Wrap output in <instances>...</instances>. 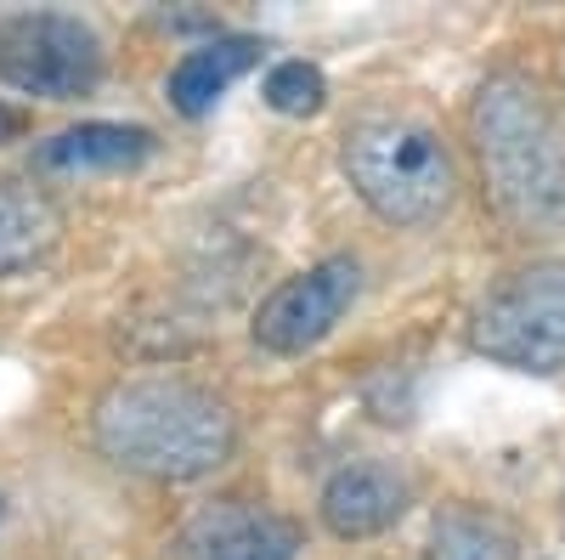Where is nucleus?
Instances as JSON below:
<instances>
[{"label":"nucleus","instance_id":"8","mask_svg":"<svg viewBox=\"0 0 565 560\" xmlns=\"http://www.w3.org/2000/svg\"><path fill=\"white\" fill-rule=\"evenodd\" d=\"M407 516V476H396L391 464H345L322 487V521L334 538H380Z\"/></svg>","mask_w":565,"mask_h":560},{"label":"nucleus","instance_id":"14","mask_svg":"<svg viewBox=\"0 0 565 560\" xmlns=\"http://www.w3.org/2000/svg\"><path fill=\"white\" fill-rule=\"evenodd\" d=\"M23 130H29V114H23V108H7V103H0V142H18Z\"/></svg>","mask_w":565,"mask_h":560},{"label":"nucleus","instance_id":"9","mask_svg":"<svg viewBox=\"0 0 565 560\" xmlns=\"http://www.w3.org/2000/svg\"><path fill=\"white\" fill-rule=\"evenodd\" d=\"M260 52L266 45L255 40V34H221V40H204V45H193L175 68H170V80H164V97H170V108L175 114H186V119H204L226 91H232V80H244L255 63H260Z\"/></svg>","mask_w":565,"mask_h":560},{"label":"nucleus","instance_id":"12","mask_svg":"<svg viewBox=\"0 0 565 560\" xmlns=\"http://www.w3.org/2000/svg\"><path fill=\"white\" fill-rule=\"evenodd\" d=\"M424 560H521V543H514V532L498 516L458 504V509H441L436 516Z\"/></svg>","mask_w":565,"mask_h":560},{"label":"nucleus","instance_id":"3","mask_svg":"<svg viewBox=\"0 0 565 560\" xmlns=\"http://www.w3.org/2000/svg\"><path fill=\"white\" fill-rule=\"evenodd\" d=\"M340 165L362 193V204L391 226L441 221L458 193L447 142L430 125L402 119V114H373V119L351 125Z\"/></svg>","mask_w":565,"mask_h":560},{"label":"nucleus","instance_id":"5","mask_svg":"<svg viewBox=\"0 0 565 560\" xmlns=\"http://www.w3.org/2000/svg\"><path fill=\"white\" fill-rule=\"evenodd\" d=\"M0 80L23 97H90L103 80V40L68 12H18L0 23Z\"/></svg>","mask_w":565,"mask_h":560},{"label":"nucleus","instance_id":"2","mask_svg":"<svg viewBox=\"0 0 565 560\" xmlns=\"http://www.w3.org/2000/svg\"><path fill=\"white\" fill-rule=\"evenodd\" d=\"M487 193L514 232H554L565 215V130L526 74H492L469 108Z\"/></svg>","mask_w":565,"mask_h":560},{"label":"nucleus","instance_id":"4","mask_svg":"<svg viewBox=\"0 0 565 560\" xmlns=\"http://www.w3.org/2000/svg\"><path fill=\"white\" fill-rule=\"evenodd\" d=\"M476 351L521 368V373H559L565 368V261H537L509 272L503 284L476 306Z\"/></svg>","mask_w":565,"mask_h":560},{"label":"nucleus","instance_id":"13","mask_svg":"<svg viewBox=\"0 0 565 560\" xmlns=\"http://www.w3.org/2000/svg\"><path fill=\"white\" fill-rule=\"evenodd\" d=\"M322 103H328V80H322L317 63L289 57V63H277V68L266 74V108L289 114V119H306V114H317Z\"/></svg>","mask_w":565,"mask_h":560},{"label":"nucleus","instance_id":"11","mask_svg":"<svg viewBox=\"0 0 565 560\" xmlns=\"http://www.w3.org/2000/svg\"><path fill=\"white\" fill-rule=\"evenodd\" d=\"M63 239V210L45 187L23 176H0V277H18L52 255Z\"/></svg>","mask_w":565,"mask_h":560},{"label":"nucleus","instance_id":"7","mask_svg":"<svg viewBox=\"0 0 565 560\" xmlns=\"http://www.w3.org/2000/svg\"><path fill=\"white\" fill-rule=\"evenodd\" d=\"M295 549H300V532L244 498L210 504L181 538L186 560H295Z\"/></svg>","mask_w":565,"mask_h":560},{"label":"nucleus","instance_id":"6","mask_svg":"<svg viewBox=\"0 0 565 560\" xmlns=\"http://www.w3.org/2000/svg\"><path fill=\"white\" fill-rule=\"evenodd\" d=\"M356 289H362V266L351 255H328L295 277H282L255 311V346L271 357L311 351L317 340L334 335V323L351 311Z\"/></svg>","mask_w":565,"mask_h":560},{"label":"nucleus","instance_id":"1","mask_svg":"<svg viewBox=\"0 0 565 560\" xmlns=\"http://www.w3.org/2000/svg\"><path fill=\"white\" fill-rule=\"evenodd\" d=\"M103 458L148 482H199L232 458L238 419L193 380H119L90 419Z\"/></svg>","mask_w":565,"mask_h":560},{"label":"nucleus","instance_id":"10","mask_svg":"<svg viewBox=\"0 0 565 560\" xmlns=\"http://www.w3.org/2000/svg\"><path fill=\"white\" fill-rule=\"evenodd\" d=\"M153 154V130L148 125H114V119H90L63 136H52L34 165L45 176H103V170H136Z\"/></svg>","mask_w":565,"mask_h":560}]
</instances>
